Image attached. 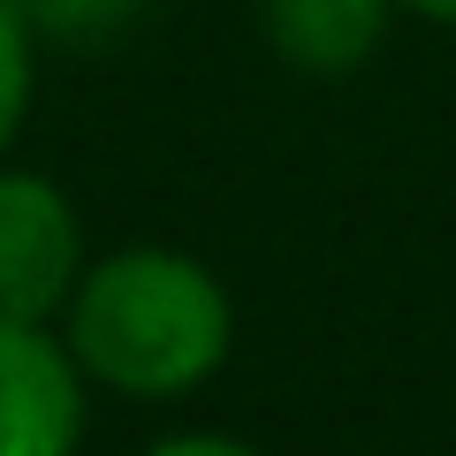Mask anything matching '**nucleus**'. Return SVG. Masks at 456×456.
<instances>
[{
    "label": "nucleus",
    "mask_w": 456,
    "mask_h": 456,
    "mask_svg": "<svg viewBox=\"0 0 456 456\" xmlns=\"http://www.w3.org/2000/svg\"><path fill=\"white\" fill-rule=\"evenodd\" d=\"M77 281V213L38 175H0V320H46Z\"/></svg>",
    "instance_id": "2"
},
{
    "label": "nucleus",
    "mask_w": 456,
    "mask_h": 456,
    "mask_svg": "<svg viewBox=\"0 0 456 456\" xmlns=\"http://www.w3.org/2000/svg\"><path fill=\"white\" fill-rule=\"evenodd\" d=\"M77 373L31 320H0V456H69L77 449Z\"/></svg>",
    "instance_id": "3"
},
{
    "label": "nucleus",
    "mask_w": 456,
    "mask_h": 456,
    "mask_svg": "<svg viewBox=\"0 0 456 456\" xmlns=\"http://www.w3.org/2000/svg\"><path fill=\"white\" fill-rule=\"evenodd\" d=\"M419 16H441V23H456V0H411Z\"/></svg>",
    "instance_id": "7"
},
{
    "label": "nucleus",
    "mask_w": 456,
    "mask_h": 456,
    "mask_svg": "<svg viewBox=\"0 0 456 456\" xmlns=\"http://www.w3.org/2000/svg\"><path fill=\"white\" fill-rule=\"evenodd\" d=\"M145 456H251V449H236V441H213V434H183V441L145 449Z\"/></svg>",
    "instance_id": "6"
},
{
    "label": "nucleus",
    "mask_w": 456,
    "mask_h": 456,
    "mask_svg": "<svg viewBox=\"0 0 456 456\" xmlns=\"http://www.w3.org/2000/svg\"><path fill=\"white\" fill-rule=\"evenodd\" d=\"M228 297L175 251H122L77 289V358L107 388L175 395L221 365Z\"/></svg>",
    "instance_id": "1"
},
{
    "label": "nucleus",
    "mask_w": 456,
    "mask_h": 456,
    "mask_svg": "<svg viewBox=\"0 0 456 456\" xmlns=\"http://www.w3.org/2000/svg\"><path fill=\"white\" fill-rule=\"evenodd\" d=\"M380 8L388 0H259L274 46L297 69H320V77H342V69H358L373 53Z\"/></svg>",
    "instance_id": "4"
},
{
    "label": "nucleus",
    "mask_w": 456,
    "mask_h": 456,
    "mask_svg": "<svg viewBox=\"0 0 456 456\" xmlns=\"http://www.w3.org/2000/svg\"><path fill=\"white\" fill-rule=\"evenodd\" d=\"M23 99H31V46H23L16 16L0 8V145L16 137V122H23Z\"/></svg>",
    "instance_id": "5"
}]
</instances>
